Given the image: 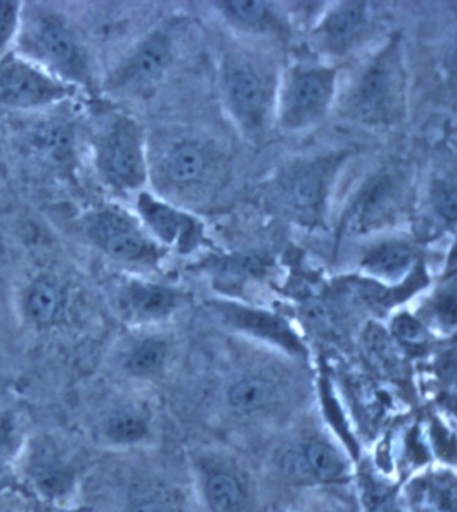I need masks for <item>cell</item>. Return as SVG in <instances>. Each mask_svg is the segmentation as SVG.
Wrapping results in <instances>:
<instances>
[{
  "instance_id": "2",
  "label": "cell",
  "mask_w": 457,
  "mask_h": 512,
  "mask_svg": "<svg viewBox=\"0 0 457 512\" xmlns=\"http://www.w3.org/2000/svg\"><path fill=\"white\" fill-rule=\"evenodd\" d=\"M97 167L112 187L135 191L147 180L143 135L135 120L120 114L98 140Z\"/></svg>"
},
{
  "instance_id": "14",
  "label": "cell",
  "mask_w": 457,
  "mask_h": 512,
  "mask_svg": "<svg viewBox=\"0 0 457 512\" xmlns=\"http://www.w3.org/2000/svg\"><path fill=\"white\" fill-rule=\"evenodd\" d=\"M206 169V156L193 144H180L168 153L164 171L175 184H189L198 180Z\"/></svg>"
},
{
  "instance_id": "4",
  "label": "cell",
  "mask_w": 457,
  "mask_h": 512,
  "mask_svg": "<svg viewBox=\"0 0 457 512\" xmlns=\"http://www.w3.org/2000/svg\"><path fill=\"white\" fill-rule=\"evenodd\" d=\"M86 234L106 255L122 262H148L156 247L139 220L118 207H102L85 218Z\"/></svg>"
},
{
  "instance_id": "25",
  "label": "cell",
  "mask_w": 457,
  "mask_h": 512,
  "mask_svg": "<svg viewBox=\"0 0 457 512\" xmlns=\"http://www.w3.org/2000/svg\"><path fill=\"white\" fill-rule=\"evenodd\" d=\"M23 17L22 3L0 0V53L6 51L18 38Z\"/></svg>"
},
{
  "instance_id": "27",
  "label": "cell",
  "mask_w": 457,
  "mask_h": 512,
  "mask_svg": "<svg viewBox=\"0 0 457 512\" xmlns=\"http://www.w3.org/2000/svg\"><path fill=\"white\" fill-rule=\"evenodd\" d=\"M433 200H435L433 203H435L439 215L443 216L449 223H455L457 215L455 181H437L435 191H433Z\"/></svg>"
},
{
  "instance_id": "23",
  "label": "cell",
  "mask_w": 457,
  "mask_h": 512,
  "mask_svg": "<svg viewBox=\"0 0 457 512\" xmlns=\"http://www.w3.org/2000/svg\"><path fill=\"white\" fill-rule=\"evenodd\" d=\"M130 512H176V507L167 491L141 486L130 496Z\"/></svg>"
},
{
  "instance_id": "11",
  "label": "cell",
  "mask_w": 457,
  "mask_h": 512,
  "mask_svg": "<svg viewBox=\"0 0 457 512\" xmlns=\"http://www.w3.org/2000/svg\"><path fill=\"white\" fill-rule=\"evenodd\" d=\"M204 495L212 512H239L246 503V490L238 476L227 471L208 476Z\"/></svg>"
},
{
  "instance_id": "22",
  "label": "cell",
  "mask_w": 457,
  "mask_h": 512,
  "mask_svg": "<svg viewBox=\"0 0 457 512\" xmlns=\"http://www.w3.org/2000/svg\"><path fill=\"white\" fill-rule=\"evenodd\" d=\"M167 357V345L159 340H145L130 352L126 368L133 374L147 376L157 372Z\"/></svg>"
},
{
  "instance_id": "1",
  "label": "cell",
  "mask_w": 457,
  "mask_h": 512,
  "mask_svg": "<svg viewBox=\"0 0 457 512\" xmlns=\"http://www.w3.org/2000/svg\"><path fill=\"white\" fill-rule=\"evenodd\" d=\"M18 54L30 59L51 76L69 85H86L90 80L88 57L77 34L65 18L51 11L22 17Z\"/></svg>"
},
{
  "instance_id": "17",
  "label": "cell",
  "mask_w": 457,
  "mask_h": 512,
  "mask_svg": "<svg viewBox=\"0 0 457 512\" xmlns=\"http://www.w3.org/2000/svg\"><path fill=\"white\" fill-rule=\"evenodd\" d=\"M413 261V252L407 244L385 243L374 248L366 256L364 266L370 273L380 277H396L403 273Z\"/></svg>"
},
{
  "instance_id": "10",
  "label": "cell",
  "mask_w": 457,
  "mask_h": 512,
  "mask_svg": "<svg viewBox=\"0 0 457 512\" xmlns=\"http://www.w3.org/2000/svg\"><path fill=\"white\" fill-rule=\"evenodd\" d=\"M368 22L365 3L350 2L333 11L323 23V33L334 49L348 46Z\"/></svg>"
},
{
  "instance_id": "12",
  "label": "cell",
  "mask_w": 457,
  "mask_h": 512,
  "mask_svg": "<svg viewBox=\"0 0 457 512\" xmlns=\"http://www.w3.org/2000/svg\"><path fill=\"white\" fill-rule=\"evenodd\" d=\"M130 309L144 318H160L175 309L177 295L167 287L133 283L125 294Z\"/></svg>"
},
{
  "instance_id": "20",
  "label": "cell",
  "mask_w": 457,
  "mask_h": 512,
  "mask_svg": "<svg viewBox=\"0 0 457 512\" xmlns=\"http://www.w3.org/2000/svg\"><path fill=\"white\" fill-rule=\"evenodd\" d=\"M393 202V184L388 177L377 180L362 196L357 211V223L370 226L386 214Z\"/></svg>"
},
{
  "instance_id": "26",
  "label": "cell",
  "mask_w": 457,
  "mask_h": 512,
  "mask_svg": "<svg viewBox=\"0 0 457 512\" xmlns=\"http://www.w3.org/2000/svg\"><path fill=\"white\" fill-rule=\"evenodd\" d=\"M223 10L236 21L246 25H258L266 17L267 5L259 0H230L222 2Z\"/></svg>"
},
{
  "instance_id": "9",
  "label": "cell",
  "mask_w": 457,
  "mask_h": 512,
  "mask_svg": "<svg viewBox=\"0 0 457 512\" xmlns=\"http://www.w3.org/2000/svg\"><path fill=\"white\" fill-rule=\"evenodd\" d=\"M228 97L236 114L251 125H259L265 113V86L247 63H239L226 76Z\"/></svg>"
},
{
  "instance_id": "15",
  "label": "cell",
  "mask_w": 457,
  "mask_h": 512,
  "mask_svg": "<svg viewBox=\"0 0 457 512\" xmlns=\"http://www.w3.org/2000/svg\"><path fill=\"white\" fill-rule=\"evenodd\" d=\"M62 291L49 278L37 279L26 295V311L37 324H50L62 306Z\"/></svg>"
},
{
  "instance_id": "21",
  "label": "cell",
  "mask_w": 457,
  "mask_h": 512,
  "mask_svg": "<svg viewBox=\"0 0 457 512\" xmlns=\"http://www.w3.org/2000/svg\"><path fill=\"white\" fill-rule=\"evenodd\" d=\"M148 433V424L144 416L135 411H120L109 417L106 435L116 443H135Z\"/></svg>"
},
{
  "instance_id": "7",
  "label": "cell",
  "mask_w": 457,
  "mask_h": 512,
  "mask_svg": "<svg viewBox=\"0 0 457 512\" xmlns=\"http://www.w3.org/2000/svg\"><path fill=\"white\" fill-rule=\"evenodd\" d=\"M137 212L141 222L155 234L161 242L188 246L200 234L199 222L169 204L153 198L148 192L137 196Z\"/></svg>"
},
{
  "instance_id": "16",
  "label": "cell",
  "mask_w": 457,
  "mask_h": 512,
  "mask_svg": "<svg viewBox=\"0 0 457 512\" xmlns=\"http://www.w3.org/2000/svg\"><path fill=\"white\" fill-rule=\"evenodd\" d=\"M275 396L274 385L262 377H246L232 385L228 401L236 411L250 413L265 408Z\"/></svg>"
},
{
  "instance_id": "19",
  "label": "cell",
  "mask_w": 457,
  "mask_h": 512,
  "mask_svg": "<svg viewBox=\"0 0 457 512\" xmlns=\"http://www.w3.org/2000/svg\"><path fill=\"white\" fill-rule=\"evenodd\" d=\"M34 480L49 498H59L72 487L73 476L58 459H39L34 466Z\"/></svg>"
},
{
  "instance_id": "24",
  "label": "cell",
  "mask_w": 457,
  "mask_h": 512,
  "mask_svg": "<svg viewBox=\"0 0 457 512\" xmlns=\"http://www.w3.org/2000/svg\"><path fill=\"white\" fill-rule=\"evenodd\" d=\"M232 318L244 328L254 329L255 332H262L265 336L273 334L277 340L289 341L290 334L286 332L285 326L278 321L277 318L263 313H255V311L232 310Z\"/></svg>"
},
{
  "instance_id": "6",
  "label": "cell",
  "mask_w": 457,
  "mask_h": 512,
  "mask_svg": "<svg viewBox=\"0 0 457 512\" xmlns=\"http://www.w3.org/2000/svg\"><path fill=\"white\" fill-rule=\"evenodd\" d=\"M334 72L310 70L298 74L286 92L283 120L291 128H301L323 116L332 97Z\"/></svg>"
},
{
  "instance_id": "13",
  "label": "cell",
  "mask_w": 457,
  "mask_h": 512,
  "mask_svg": "<svg viewBox=\"0 0 457 512\" xmlns=\"http://www.w3.org/2000/svg\"><path fill=\"white\" fill-rule=\"evenodd\" d=\"M344 471L340 456L328 444L311 441L303 448L299 475L309 476L318 482H333L340 479Z\"/></svg>"
},
{
  "instance_id": "30",
  "label": "cell",
  "mask_w": 457,
  "mask_h": 512,
  "mask_svg": "<svg viewBox=\"0 0 457 512\" xmlns=\"http://www.w3.org/2000/svg\"><path fill=\"white\" fill-rule=\"evenodd\" d=\"M437 313H439L440 318L443 321L448 322V324H455L456 318V301L455 294H445L443 297H440L439 303H437Z\"/></svg>"
},
{
  "instance_id": "18",
  "label": "cell",
  "mask_w": 457,
  "mask_h": 512,
  "mask_svg": "<svg viewBox=\"0 0 457 512\" xmlns=\"http://www.w3.org/2000/svg\"><path fill=\"white\" fill-rule=\"evenodd\" d=\"M322 194L323 176L317 167L301 169L290 181V200L298 210H314L321 203Z\"/></svg>"
},
{
  "instance_id": "28",
  "label": "cell",
  "mask_w": 457,
  "mask_h": 512,
  "mask_svg": "<svg viewBox=\"0 0 457 512\" xmlns=\"http://www.w3.org/2000/svg\"><path fill=\"white\" fill-rule=\"evenodd\" d=\"M393 332L396 336L409 344H421L425 340V330L417 319L411 315H400L393 322Z\"/></svg>"
},
{
  "instance_id": "3",
  "label": "cell",
  "mask_w": 457,
  "mask_h": 512,
  "mask_svg": "<svg viewBox=\"0 0 457 512\" xmlns=\"http://www.w3.org/2000/svg\"><path fill=\"white\" fill-rule=\"evenodd\" d=\"M76 86L51 76L18 53L0 59V105L11 109H41L68 100Z\"/></svg>"
},
{
  "instance_id": "29",
  "label": "cell",
  "mask_w": 457,
  "mask_h": 512,
  "mask_svg": "<svg viewBox=\"0 0 457 512\" xmlns=\"http://www.w3.org/2000/svg\"><path fill=\"white\" fill-rule=\"evenodd\" d=\"M15 440L14 424L9 417L0 419V471L5 468L11 452H13Z\"/></svg>"
},
{
  "instance_id": "5",
  "label": "cell",
  "mask_w": 457,
  "mask_h": 512,
  "mask_svg": "<svg viewBox=\"0 0 457 512\" xmlns=\"http://www.w3.org/2000/svg\"><path fill=\"white\" fill-rule=\"evenodd\" d=\"M172 58V42L163 31L141 41L118 65L109 80V88L140 90L160 80Z\"/></svg>"
},
{
  "instance_id": "8",
  "label": "cell",
  "mask_w": 457,
  "mask_h": 512,
  "mask_svg": "<svg viewBox=\"0 0 457 512\" xmlns=\"http://www.w3.org/2000/svg\"><path fill=\"white\" fill-rule=\"evenodd\" d=\"M399 63L393 53H385L365 73L358 92L362 116L376 120L386 116L399 90Z\"/></svg>"
}]
</instances>
